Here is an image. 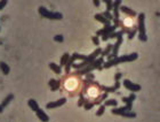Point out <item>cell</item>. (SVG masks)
I'll use <instances>...</instances> for the list:
<instances>
[{"label":"cell","mask_w":160,"mask_h":122,"mask_svg":"<svg viewBox=\"0 0 160 122\" xmlns=\"http://www.w3.org/2000/svg\"><path fill=\"white\" fill-rule=\"evenodd\" d=\"M36 114H37V118H38L40 121H42V122H48L49 121V116L46 114V112H45L44 109L39 108V109L36 112Z\"/></svg>","instance_id":"cell-9"},{"label":"cell","mask_w":160,"mask_h":122,"mask_svg":"<svg viewBox=\"0 0 160 122\" xmlns=\"http://www.w3.org/2000/svg\"><path fill=\"white\" fill-rule=\"evenodd\" d=\"M112 47H113V44H107V47L104 50H102V53H101V58H104V57H107L111 51H112Z\"/></svg>","instance_id":"cell-14"},{"label":"cell","mask_w":160,"mask_h":122,"mask_svg":"<svg viewBox=\"0 0 160 122\" xmlns=\"http://www.w3.org/2000/svg\"><path fill=\"white\" fill-rule=\"evenodd\" d=\"M93 4H94V6L98 7V6L101 5V1H98V0H94V1H93Z\"/></svg>","instance_id":"cell-34"},{"label":"cell","mask_w":160,"mask_h":122,"mask_svg":"<svg viewBox=\"0 0 160 122\" xmlns=\"http://www.w3.org/2000/svg\"><path fill=\"white\" fill-rule=\"evenodd\" d=\"M120 11L125 13L126 15H128V18L130 19V18H134V16H136L137 15V13L135 12V11H133L132 8H128V7H126V6H120Z\"/></svg>","instance_id":"cell-10"},{"label":"cell","mask_w":160,"mask_h":122,"mask_svg":"<svg viewBox=\"0 0 160 122\" xmlns=\"http://www.w3.org/2000/svg\"><path fill=\"white\" fill-rule=\"evenodd\" d=\"M136 99V96L135 93H132L129 97H124L123 98V102L126 104V106H128L129 108H133V102Z\"/></svg>","instance_id":"cell-11"},{"label":"cell","mask_w":160,"mask_h":122,"mask_svg":"<svg viewBox=\"0 0 160 122\" xmlns=\"http://www.w3.org/2000/svg\"><path fill=\"white\" fill-rule=\"evenodd\" d=\"M0 69H1V72H2V74L3 75H8L9 74V66L6 63V62H3V61H1L0 62Z\"/></svg>","instance_id":"cell-16"},{"label":"cell","mask_w":160,"mask_h":122,"mask_svg":"<svg viewBox=\"0 0 160 122\" xmlns=\"http://www.w3.org/2000/svg\"><path fill=\"white\" fill-rule=\"evenodd\" d=\"M49 68L53 70L54 73H56V74H58V75L62 73V68H61L58 65L54 63V62H51V63H49Z\"/></svg>","instance_id":"cell-18"},{"label":"cell","mask_w":160,"mask_h":122,"mask_svg":"<svg viewBox=\"0 0 160 122\" xmlns=\"http://www.w3.org/2000/svg\"><path fill=\"white\" fill-rule=\"evenodd\" d=\"M70 59V54L69 53H64L63 55H62V58H61V61H60V67L62 68V67H65V65L68 63V61Z\"/></svg>","instance_id":"cell-15"},{"label":"cell","mask_w":160,"mask_h":122,"mask_svg":"<svg viewBox=\"0 0 160 122\" xmlns=\"http://www.w3.org/2000/svg\"><path fill=\"white\" fill-rule=\"evenodd\" d=\"M39 14L42 16V18H46L48 20H62L63 19V15L62 13H58V12H51L48 11L46 7L44 6H40L39 9H38Z\"/></svg>","instance_id":"cell-5"},{"label":"cell","mask_w":160,"mask_h":122,"mask_svg":"<svg viewBox=\"0 0 160 122\" xmlns=\"http://www.w3.org/2000/svg\"><path fill=\"white\" fill-rule=\"evenodd\" d=\"M139 58V54L137 53H130V54H125V55H121V57H117L114 59L110 61H107L102 65V68L104 69H107L110 67H113V66H117L119 63H124V62H132V61H135Z\"/></svg>","instance_id":"cell-1"},{"label":"cell","mask_w":160,"mask_h":122,"mask_svg":"<svg viewBox=\"0 0 160 122\" xmlns=\"http://www.w3.org/2000/svg\"><path fill=\"white\" fill-rule=\"evenodd\" d=\"M86 102H87V100L85 99V97H84V96H81V95H79V102H78V106H79V107H81V106H82V105H84Z\"/></svg>","instance_id":"cell-29"},{"label":"cell","mask_w":160,"mask_h":122,"mask_svg":"<svg viewBox=\"0 0 160 122\" xmlns=\"http://www.w3.org/2000/svg\"><path fill=\"white\" fill-rule=\"evenodd\" d=\"M6 5H7V1H6V0H1V1H0V11H1L2 8H5Z\"/></svg>","instance_id":"cell-32"},{"label":"cell","mask_w":160,"mask_h":122,"mask_svg":"<svg viewBox=\"0 0 160 122\" xmlns=\"http://www.w3.org/2000/svg\"><path fill=\"white\" fill-rule=\"evenodd\" d=\"M104 111H105V106H104V105H100V107H98V109H97V112H96V116L103 115Z\"/></svg>","instance_id":"cell-25"},{"label":"cell","mask_w":160,"mask_h":122,"mask_svg":"<svg viewBox=\"0 0 160 122\" xmlns=\"http://www.w3.org/2000/svg\"><path fill=\"white\" fill-rule=\"evenodd\" d=\"M48 84H49V86H51V90H52V91H57V90L60 89L61 81H56V80L52 79L51 81L48 82Z\"/></svg>","instance_id":"cell-12"},{"label":"cell","mask_w":160,"mask_h":122,"mask_svg":"<svg viewBox=\"0 0 160 122\" xmlns=\"http://www.w3.org/2000/svg\"><path fill=\"white\" fill-rule=\"evenodd\" d=\"M54 41H57V43H63V41H64V36H62V35H56V36H54Z\"/></svg>","instance_id":"cell-28"},{"label":"cell","mask_w":160,"mask_h":122,"mask_svg":"<svg viewBox=\"0 0 160 122\" xmlns=\"http://www.w3.org/2000/svg\"><path fill=\"white\" fill-rule=\"evenodd\" d=\"M86 79H88V80H94V74H91V73H89L86 75Z\"/></svg>","instance_id":"cell-33"},{"label":"cell","mask_w":160,"mask_h":122,"mask_svg":"<svg viewBox=\"0 0 160 122\" xmlns=\"http://www.w3.org/2000/svg\"><path fill=\"white\" fill-rule=\"evenodd\" d=\"M104 106H105V107H107V106L117 107V106H118V100H116V99H107V100L104 102Z\"/></svg>","instance_id":"cell-21"},{"label":"cell","mask_w":160,"mask_h":122,"mask_svg":"<svg viewBox=\"0 0 160 122\" xmlns=\"http://www.w3.org/2000/svg\"><path fill=\"white\" fill-rule=\"evenodd\" d=\"M28 105H29V107H30L32 111H35V112H37V111L39 109V105H38L37 100H35V99H30V100L28 102Z\"/></svg>","instance_id":"cell-19"},{"label":"cell","mask_w":160,"mask_h":122,"mask_svg":"<svg viewBox=\"0 0 160 122\" xmlns=\"http://www.w3.org/2000/svg\"><path fill=\"white\" fill-rule=\"evenodd\" d=\"M104 2H105V5H107V12H110V13H111V11H112V8H113V1L105 0Z\"/></svg>","instance_id":"cell-26"},{"label":"cell","mask_w":160,"mask_h":122,"mask_svg":"<svg viewBox=\"0 0 160 122\" xmlns=\"http://www.w3.org/2000/svg\"><path fill=\"white\" fill-rule=\"evenodd\" d=\"M145 14L141 13L137 16V31H139V38L141 41H148V36H146V29H145Z\"/></svg>","instance_id":"cell-4"},{"label":"cell","mask_w":160,"mask_h":122,"mask_svg":"<svg viewBox=\"0 0 160 122\" xmlns=\"http://www.w3.org/2000/svg\"><path fill=\"white\" fill-rule=\"evenodd\" d=\"M94 106H95V105H94V102H88V100L84 104V107H85V109H87V111H88V109H90V108H93Z\"/></svg>","instance_id":"cell-27"},{"label":"cell","mask_w":160,"mask_h":122,"mask_svg":"<svg viewBox=\"0 0 160 122\" xmlns=\"http://www.w3.org/2000/svg\"><path fill=\"white\" fill-rule=\"evenodd\" d=\"M104 63V58H97L94 62H91L90 65H88L87 67L82 68V69H79V70H75L73 73L74 76H82V75H87L89 73H91L93 70L95 69H98L100 67H102V65Z\"/></svg>","instance_id":"cell-2"},{"label":"cell","mask_w":160,"mask_h":122,"mask_svg":"<svg viewBox=\"0 0 160 122\" xmlns=\"http://www.w3.org/2000/svg\"><path fill=\"white\" fill-rule=\"evenodd\" d=\"M130 25H132V19L127 18V19L124 21V27H125V28H129Z\"/></svg>","instance_id":"cell-30"},{"label":"cell","mask_w":160,"mask_h":122,"mask_svg":"<svg viewBox=\"0 0 160 122\" xmlns=\"http://www.w3.org/2000/svg\"><path fill=\"white\" fill-rule=\"evenodd\" d=\"M116 29H117V27H114V25H107V27H104L103 29L97 30V31H96V36H97V37H98V36H102V37H103V36H107V35L114 32Z\"/></svg>","instance_id":"cell-6"},{"label":"cell","mask_w":160,"mask_h":122,"mask_svg":"<svg viewBox=\"0 0 160 122\" xmlns=\"http://www.w3.org/2000/svg\"><path fill=\"white\" fill-rule=\"evenodd\" d=\"M102 53V48L101 47H97L91 54H89L87 55V59L85 61H81L80 63H73L72 65V67L75 69V70H79V69H82V68H85V67H87L88 65H90L91 62H94V61L96 60L97 58H98V55Z\"/></svg>","instance_id":"cell-3"},{"label":"cell","mask_w":160,"mask_h":122,"mask_svg":"<svg viewBox=\"0 0 160 122\" xmlns=\"http://www.w3.org/2000/svg\"><path fill=\"white\" fill-rule=\"evenodd\" d=\"M2 111H3V108H2V106L0 105V113H2Z\"/></svg>","instance_id":"cell-35"},{"label":"cell","mask_w":160,"mask_h":122,"mask_svg":"<svg viewBox=\"0 0 160 122\" xmlns=\"http://www.w3.org/2000/svg\"><path fill=\"white\" fill-rule=\"evenodd\" d=\"M13 98H14V95L13 93H9L3 100H2V102H1V106H2V108H5V107H7V105L9 104V102L13 100Z\"/></svg>","instance_id":"cell-17"},{"label":"cell","mask_w":160,"mask_h":122,"mask_svg":"<svg viewBox=\"0 0 160 122\" xmlns=\"http://www.w3.org/2000/svg\"><path fill=\"white\" fill-rule=\"evenodd\" d=\"M95 20L98 21V22H101V23H103L105 27H107V25H111V21L107 20L105 18H103L101 14H95Z\"/></svg>","instance_id":"cell-13"},{"label":"cell","mask_w":160,"mask_h":122,"mask_svg":"<svg viewBox=\"0 0 160 122\" xmlns=\"http://www.w3.org/2000/svg\"><path fill=\"white\" fill-rule=\"evenodd\" d=\"M66 102V98H61V99H58V100H54L52 102H48L47 105H46V107L48 108V109H54V108H56V107H61L62 105H64Z\"/></svg>","instance_id":"cell-8"},{"label":"cell","mask_w":160,"mask_h":122,"mask_svg":"<svg viewBox=\"0 0 160 122\" xmlns=\"http://www.w3.org/2000/svg\"><path fill=\"white\" fill-rule=\"evenodd\" d=\"M136 32H137V27H134L133 29H129V31H128V39H133L134 37H135V35H136Z\"/></svg>","instance_id":"cell-22"},{"label":"cell","mask_w":160,"mask_h":122,"mask_svg":"<svg viewBox=\"0 0 160 122\" xmlns=\"http://www.w3.org/2000/svg\"><path fill=\"white\" fill-rule=\"evenodd\" d=\"M124 86L126 89H128L129 91H132V92H139L141 90V85L140 84H136V83L129 81V80H125Z\"/></svg>","instance_id":"cell-7"},{"label":"cell","mask_w":160,"mask_h":122,"mask_svg":"<svg viewBox=\"0 0 160 122\" xmlns=\"http://www.w3.org/2000/svg\"><path fill=\"white\" fill-rule=\"evenodd\" d=\"M121 116L128 118V119H133V118L136 116V113H134V112H126V113H123V114H121Z\"/></svg>","instance_id":"cell-24"},{"label":"cell","mask_w":160,"mask_h":122,"mask_svg":"<svg viewBox=\"0 0 160 122\" xmlns=\"http://www.w3.org/2000/svg\"><path fill=\"white\" fill-rule=\"evenodd\" d=\"M101 15L103 16V18H105L107 20H109V21H112L113 20V16H112V13H110V12H103V13H101Z\"/></svg>","instance_id":"cell-23"},{"label":"cell","mask_w":160,"mask_h":122,"mask_svg":"<svg viewBox=\"0 0 160 122\" xmlns=\"http://www.w3.org/2000/svg\"><path fill=\"white\" fill-rule=\"evenodd\" d=\"M107 93L104 92V93H102V95H101L96 100H94L93 102H94V105H101L103 100H107Z\"/></svg>","instance_id":"cell-20"},{"label":"cell","mask_w":160,"mask_h":122,"mask_svg":"<svg viewBox=\"0 0 160 122\" xmlns=\"http://www.w3.org/2000/svg\"><path fill=\"white\" fill-rule=\"evenodd\" d=\"M91 41L94 43V45H96V46H98L100 45V39H98V37L97 36H93L91 37Z\"/></svg>","instance_id":"cell-31"}]
</instances>
